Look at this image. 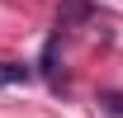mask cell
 I'll use <instances>...</instances> for the list:
<instances>
[{
	"label": "cell",
	"instance_id": "cell-3",
	"mask_svg": "<svg viewBox=\"0 0 123 118\" xmlns=\"http://www.w3.org/2000/svg\"><path fill=\"white\" fill-rule=\"evenodd\" d=\"M33 71L24 66V61H0V85H29Z\"/></svg>",
	"mask_w": 123,
	"mask_h": 118
},
{
	"label": "cell",
	"instance_id": "cell-2",
	"mask_svg": "<svg viewBox=\"0 0 123 118\" xmlns=\"http://www.w3.org/2000/svg\"><path fill=\"white\" fill-rule=\"evenodd\" d=\"M43 76H47V85H62V61H57V38H47V47H43Z\"/></svg>",
	"mask_w": 123,
	"mask_h": 118
},
{
	"label": "cell",
	"instance_id": "cell-4",
	"mask_svg": "<svg viewBox=\"0 0 123 118\" xmlns=\"http://www.w3.org/2000/svg\"><path fill=\"white\" fill-rule=\"evenodd\" d=\"M99 104H104L109 118H123V94H99Z\"/></svg>",
	"mask_w": 123,
	"mask_h": 118
},
{
	"label": "cell",
	"instance_id": "cell-1",
	"mask_svg": "<svg viewBox=\"0 0 123 118\" xmlns=\"http://www.w3.org/2000/svg\"><path fill=\"white\" fill-rule=\"evenodd\" d=\"M85 19H95V5H90V0H62V10H57V33H66L71 24H85Z\"/></svg>",
	"mask_w": 123,
	"mask_h": 118
}]
</instances>
